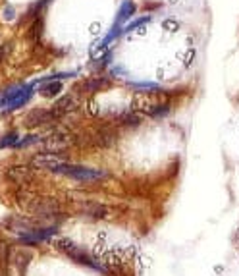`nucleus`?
Wrapping results in <instances>:
<instances>
[{"mask_svg": "<svg viewBox=\"0 0 239 276\" xmlns=\"http://www.w3.org/2000/svg\"><path fill=\"white\" fill-rule=\"evenodd\" d=\"M54 172L74 178L78 182H95V180H102V178L106 176V172L93 170V168H85V166H76V164H70L68 160H62L58 166H56Z\"/></svg>", "mask_w": 239, "mask_h": 276, "instance_id": "f257e3e1", "label": "nucleus"}, {"mask_svg": "<svg viewBox=\"0 0 239 276\" xmlns=\"http://www.w3.org/2000/svg\"><path fill=\"white\" fill-rule=\"evenodd\" d=\"M56 245H58V249L62 251V253H66L70 259H74L76 263L85 265V267H91V269H97V271H104V269H102L99 263L89 255L87 251H83L81 247H78L76 243H72L70 239H58V241H56Z\"/></svg>", "mask_w": 239, "mask_h": 276, "instance_id": "f03ea898", "label": "nucleus"}, {"mask_svg": "<svg viewBox=\"0 0 239 276\" xmlns=\"http://www.w3.org/2000/svg\"><path fill=\"white\" fill-rule=\"evenodd\" d=\"M60 118L52 112V108H33L27 116H25V126L29 128H39V126H52Z\"/></svg>", "mask_w": 239, "mask_h": 276, "instance_id": "7ed1b4c3", "label": "nucleus"}, {"mask_svg": "<svg viewBox=\"0 0 239 276\" xmlns=\"http://www.w3.org/2000/svg\"><path fill=\"white\" fill-rule=\"evenodd\" d=\"M108 85H110L108 78H87L74 87V95L80 97V95H85V93H97V91L108 87Z\"/></svg>", "mask_w": 239, "mask_h": 276, "instance_id": "20e7f679", "label": "nucleus"}, {"mask_svg": "<svg viewBox=\"0 0 239 276\" xmlns=\"http://www.w3.org/2000/svg\"><path fill=\"white\" fill-rule=\"evenodd\" d=\"M116 138H118L116 130L110 128V126H104V128H99V130L91 136V141H93L95 145H99V147H112V145L116 143Z\"/></svg>", "mask_w": 239, "mask_h": 276, "instance_id": "39448f33", "label": "nucleus"}, {"mask_svg": "<svg viewBox=\"0 0 239 276\" xmlns=\"http://www.w3.org/2000/svg\"><path fill=\"white\" fill-rule=\"evenodd\" d=\"M78 108V97L72 93V95H64L62 99H58L52 106V112L56 114V118H62L70 112H74Z\"/></svg>", "mask_w": 239, "mask_h": 276, "instance_id": "423d86ee", "label": "nucleus"}, {"mask_svg": "<svg viewBox=\"0 0 239 276\" xmlns=\"http://www.w3.org/2000/svg\"><path fill=\"white\" fill-rule=\"evenodd\" d=\"M80 211L89 218H104L108 215V209L104 205L97 203V201H81Z\"/></svg>", "mask_w": 239, "mask_h": 276, "instance_id": "0eeeda50", "label": "nucleus"}, {"mask_svg": "<svg viewBox=\"0 0 239 276\" xmlns=\"http://www.w3.org/2000/svg\"><path fill=\"white\" fill-rule=\"evenodd\" d=\"M6 176L10 178L14 184H27V182H31V178H33V170H29V168H25V166H14V168H8L6 170Z\"/></svg>", "mask_w": 239, "mask_h": 276, "instance_id": "6e6552de", "label": "nucleus"}, {"mask_svg": "<svg viewBox=\"0 0 239 276\" xmlns=\"http://www.w3.org/2000/svg\"><path fill=\"white\" fill-rule=\"evenodd\" d=\"M143 116H141L139 112H135V110H131V112H123V114H120L116 122L121 124V126H139Z\"/></svg>", "mask_w": 239, "mask_h": 276, "instance_id": "1a4fd4ad", "label": "nucleus"}, {"mask_svg": "<svg viewBox=\"0 0 239 276\" xmlns=\"http://www.w3.org/2000/svg\"><path fill=\"white\" fill-rule=\"evenodd\" d=\"M62 91V83L60 81H46L42 87H40V93L44 97H54Z\"/></svg>", "mask_w": 239, "mask_h": 276, "instance_id": "9d476101", "label": "nucleus"}, {"mask_svg": "<svg viewBox=\"0 0 239 276\" xmlns=\"http://www.w3.org/2000/svg\"><path fill=\"white\" fill-rule=\"evenodd\" d=\"M20 143V136H18V132H10V134H6V136H2L0 138V149H10V147H14L16 149V145Z\"/></svg>", "mask_w": 239, "mask_h": 276, "instance_id": "9b49d317", "label": "nucleus"}, {"mask_svg": "<svg viewBox=\"0 0 239 276\" xmlns=\"http://www.w3.org/2000/svg\"><path fill=\"white\" fill-rule=\"evenodd\" d=\"M8 259H10V247L4 241H0V265L6 267L8 265Z\"/></svg>", "mask_w": 239, "mask_h": 276, "instance_id": "f8f14e48", "label": "nucleus"}, {"mask_svg": "<svg viewBox=\"0 0 239 276\" xmlns=\"http://www.w3.org/2000/svg\"><path fill=\"white\" fill-rule=\"evenodd\" d=\"M10 50H12V45H10V43H6V45H2V46H0V64L6 60V56H8V52H10Z\"/></svg>", "mask_w": 239, "mask_h": 276, "instance_id": "ddd939ff", "label": "nucleus"}]
</instances>
